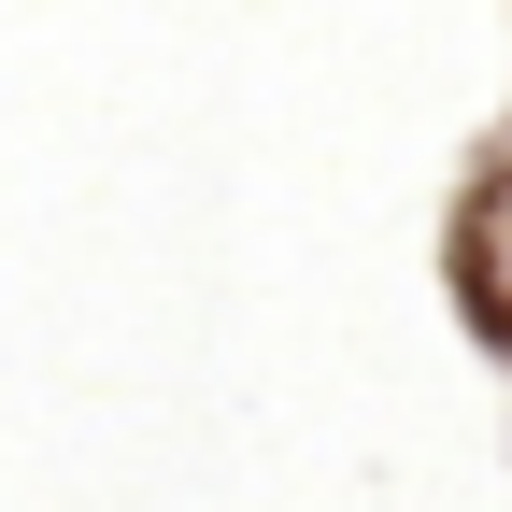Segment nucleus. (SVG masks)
Masks as SVG:
<instances>
[{"instance_id":"f257e3e1","label":"nucleus","mask_w":512,"mask_h":512,"mask_svg":"<svg viewBox=\"0 0 512 512\" xmlns=\"http://www.w3.org/2000/svg\"><path fill=\"white\" fill-rule=\"evenodd\" d=\"M470 328L512 342V171H484V200H470Z\"/></svg>"}]
</instances>
